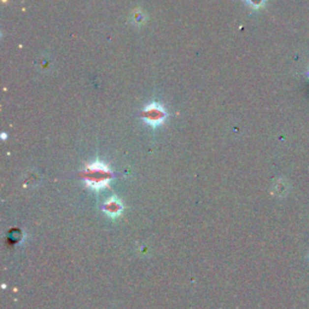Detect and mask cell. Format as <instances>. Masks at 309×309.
<instances>
[{
    "mask_svg": "<svg viewBox=\"0 0 309 309\" xmlns=\"http://www.w3.org/2000/svg\"><path fill=\"white\" fill-rule=\"evenodd\" d=\"M111 178H113V173L105 164L100 163V162H94V163L90 164L82 174V179L85 180L87 186H90L93 190H102V188L106 187Z\"/></svg>",
    "mask_w": 309,
    "mask_h": 309,
    "instance_id": "obj_1",
    "label": "cell"
},
{
    "mask_svg": "<svg viewBox=\"0 0 309 309\" xmlns=\"http://www.w3.org/2000/svg\"><path fill=\"white\" fill-rule=\"evenodd\" d=\"M167 117V113L162 105L157 103H153L146 106L143 111V119L153 127H157L164 122Z\"/></svg>",
    "mask_w": 309,
    "mask_h": 309,
    "instance_id": "obj_2",
    "label": "cell"
},
{
    "mask_svg": "<svg viewBox=\"0 0 309 309\" xmlns=\"http://www.w3.org/2000/svg\"><path fill=\"white\" fill-rule=\"evenodd\" d=\"M103 210L105 214L109 215V216L116 217L122 213L124 206H122V203L116 198V197H113V198H110L105 204H104Z\"/></svg>",
    "mask_w": 309,
    "mask_h": 309,
    "instance_id": "obj_3",
    "label": "cell"
},
{
    "mask_svg": "<svg viewBox=\"0 0 309 309\" xmlns=\"http://www.w3.org/2000/svg\"><path fill=\"white\" fill-rule=\"evenodd\" d=\"M244 2L250 7V9L260 10L262 9V7H265L267 0H244Z\"/></svg>",
    "mask_w": 309,
    "mask_h": 309,
    "instance_id": "obj_4",
    "label": "cell"
},
{
    "mask_svg": "<svg viewBox=\"0 0 309 309\" xmlns=\"http://www.w3.org/2000/svg\"><path fill=\"white\" fill-rule=\"evenodd\" d=\"M307 74H308V77H309V70H308V73H307Z\"/></svg>",
    "mask_w": 309,
    "mask_h": 309,
    "instance_id": "obj_5",
    "label": "cell"
}]
</instances>
